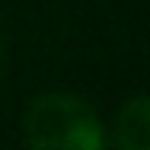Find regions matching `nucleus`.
Wrapping results in <instances>:
<instances>
[{
    "label": "nucleus",
    "mask_w": 150,
    "mask_h": 150,
    "mask_svg": "<svg viewBox=\"0 0 150 150\" xmlns=\"http://www.w3.org/2000/svg\"><path fill=\"white\" fill-rule=\"evenodd\" d=\"M23 131L35 150H99L105 144L93 105L70 93L35 96L23 115Z\"/></svg>",
    "instance_id": "f257e3e1"
},
{
    "label": "nucleus",
    "mask_w": 150,
    "mask_h": 150,
    "mask_svg": "<svg viewBox=\"0 0 150 150\" xmlns=\"http://www.w3.org/2000/svg\"><path fill=\"white\" fill-rule=\"evenodd\" d=\"M115 147L125 150H147L150 147V102L147 96H134L125 102L115 118Z\"/></svg>",
    "instance_id": "f03ea898"
},
{
    "label": "nucleus",
    "mask_w": 150,
    "mask_h": 150,
    "mask_svg": "<svg viewBox=\"0 0 150 150\" xmlns=\"http://www.w3.org/2000/svg\"><path fill=\"white\" fill-rule=\"evenodd\" d=\"M0 77H3V42H0Z\"/></svg>",
    "instance_id": "7ed1b4c3"
}]
</instances>
